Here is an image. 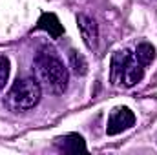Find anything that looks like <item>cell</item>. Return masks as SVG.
<instances>
[{"label":"cell","mask_w":157,"mask_h":155,"mask_svg":"<svg viewBox=\"0 0 157 155\" xmlns=\"http://www.w3.org/2000/svg\"><path fill=\"white\" fill-rule=\"evenodd\" d=\"M33 66H35L39 82H44L49 91H53V93H64L66 91L70 73L55 51H51V49L39 51L35 60H33Z\"/></svg>","instance_id":"6da1fadb"},{"label":"cell","mask_w":157,"mask_h":155,"mask_svg":"<svg viewBox=\"0 0 157 155\" xmlns=\"http://www.w3.org/2000/svg\"><path fill=\"white\" fill-rule=\"evenodd\" d=\"M40 97H42V88L37 78H18L17 82H13L9 93H7L6 104L13 112H28L39 104Z\"/></svg>","instance_id":"7a4b0ae2"},{"label":"cell","mask_w":157,"mask_h":155,"mask_svg":"<svg viewBox=\"0 0 157 155\" xmlns=\"http://www.w3.org/2000/svg\"><path fill=\"white\" fill-rule=\"evenodd\" d=\"M135 124V113L128 106H117L112 110L106 124V133L108 135H117L126 130H130Z\"/></svg>","instance_id":"3957f363"},{"label":"cell","mask_w":157,"mask_h":155,"mask_svg":"<svg viewBox=\"0 0 157 155\" xmlns=\"http://www.w3.org/2000/svg\"><path fill=\"white\" fill-rule=\"evenodd\" d=\"M77 26H78L80 37L84 40L86 47L91 49V51H95L97 46H99V26H97V22L90 15L78 13L77 15Z\"/></svg>","instance_id":"277c9868"},{"label":"cell","mask_w":157,"mask_h":155,"mask_svg":"<svg viewBox=\"0 0 157 155\" xmlns=\"http://www.w3.org/2000/svg\"><path fill=\"white\" fill-rule=\"evenodd\" d=\"M144 77V66L141 64V60L132 53L124 64V70H122V78H121V84L126 86V88H133L135 84H139Z\"/></svg>","instance_id":"5b68a950"},{"label":"cell","mask_w":157,"mask_h":155,"mask_svg":"<svg viewBox=\"0 0 157 155\" xmlns=\"http://www.w3.org/2000/svg\"><path fill=\"white\" fill-rule=\"evenodd\" d=\"M55 146L64 153L86 152V142H84L82 135H78V133H68V135H62V137L55 139Z\"/></svg>","instance_id":"8992f818"},{"label":"cell","mask_w":157,"mask_h":155,"mask_svg":"<svg viewBox=\"0 0 157 155\" xmlns=\"http://www.w3.org/2000/svg\"><path fill=\"white\" fill-rule=\"evenodd\" d=\"M130 55H132L130 49H119V51H115L112 55V60H110V84L112 86L121 84L122 70H124V64H126Z\"/></svg>","instance_id":"52a82bcc"},{"label":"cell","mask_w":157,"mask_h":155,"mask_svg":"<svg viewBox=\"0 0 157 155\" xmlns=\"http://www.w3.org/2000/svg\"><path fill=\"white\" fill-rule=\"evenodd\" d=\"M37 29L49 33L51 39H60L64 35V28H62V24L55 13H42L39 22H37Z\"/></svg>","instance_id":"ba28073f"},{"label":"cell","mask_w":157,"mask_h":155,"mask_svg":"<svg viewBox=\"0 0 157 155\" xmlns=\"http://www.w3.org/2000/svg\"><path fill=\"white\" fill-rule=\"evenodd\" d=\"M139 60H141V64L146 68V66H150L154 60H155V47L150 44V42H141L139 46H137V49H135V53H133Z\"/></svg>","instance_id":"9c48e42d"},{"label":"cell","mask_w":157,"mask_h":155,"mask_svg":"<svg viewBox=\"0 0 157 155\" xmlns=\"http://www.w3.org/2000/svg\"><path fill=\"white\" fill-rule=\"evenodd\" d=\"M70 68H71V71L77 77H84L88 73V62H86L84 55L78 53L77 49H71L70 51Z\"/></svg>","instance_id":"30bf717a"},{"label":"cell","mask_w":157,"mask_h":155,"mask_svg":"<svg viewBox=\"0 0 157 155\" xmlns=\"http://www.w3.org/2000/svg\"><path fill=\"white\" fill-rule=\"evenodd\" d=\"M7 78H9V59L6 55H0V91L4 89Z\"/></svg>","instance_id":"8fae6325"}]
</instances>
